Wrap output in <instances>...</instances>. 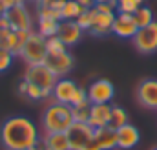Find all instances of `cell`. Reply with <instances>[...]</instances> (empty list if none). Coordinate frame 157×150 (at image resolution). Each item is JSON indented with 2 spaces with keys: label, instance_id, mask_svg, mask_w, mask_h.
I'll use <instances>...</instances> for the list:
<instances>
[{
  "label": "cell",
  "instance_id": "1",
  "mask_svg": "<svg viewBox=\"0 0 157 150\" xmlns=\"http://www.w3.org/2000/svg\"><path fill=\"white\" fill-rule=\"evenodd\" d=\"M39 126L26 115L7 117L0 124V143L6 150H42Z\"/></svg>",
  "mask_w": 157,
  "mask_h": 150
},
{
  "label": "cell",
  "instance_id": "2",
  "mask_svg": "<svg viewBox=\"0 0 157 150\" xmlns=\"http://www.w3.org/2000/svg\"><path fill=\"white\" fill-rule=\"evenodd\" d=\"M73 112L70 105L53 101L48 103V106L42 112V132L49 134V132H66L71 124H73Z\"/></svg>",
  "mask_w": 157,
  "mask_h": 150
},
{
  "label": "cell",
  "instance_id": "3",
  "mask_svg": "<svg viewBox=\"0 0 157 150\" xmlns=\"http://www.w3.org/2000/svg\"><path fill=\"white\" fill-rule=\"evenodd\" d=\"M28 66L31 64H42L48 57V49H46V37H42L39 31H31L29 37L26 40V44L22 46V51L18 55Z\"/></svg>",
  "mask_w": 157,
  "mask_h": 150
},
{
  "label": "cell",
  "instance_id": "4",
  "mask_svg": "<svg viewBox=\"0 0 157 150\" xmlns=\"http://www.w3.org/2000/svg\"><path fill=\"white\" fill-rule=\"evenodd\" d=\"M4 15L13 31H35L33 30V15L29 13L26 4H15Z\"/></svg>",
  "mask_w": 157,
  "mask_h": 150
},
{
  "label": "cell",
  "instance_id": "5",
  "mask_svg": "<svg viewBox=\"0 0 157 150\" xmlns=\"http://www.w3.org/2000/svg\"><path fill=\"white\" fill-rule=\"evenodd\" d=\"M135 49L143 55H152L157 51V22L154 20L150 26L139 28L135 37L132 38Z\"/></svg>",
  "mask_w": 157,
  "mask_h": 150
},
{
  "label": "cell",
  "instance_id": "6",
  "mask_svg": "<svg viewBox=\"0 0 157 150\" xmlns=\"http://www.w3.org/2000/svg\"><path fill=\"white\" fill-rule=\"evenodd\" d=\"M24 79L28 82H33L37 84L39 88L46 90V92H53V86L57 82V77L51 73V70L42 62V64H31L26 68V73H24Z\"/></svg>",
  "mask_w": 157,
  "mask_h": 150
},
{
  "label": "cell",
  "instance_id": "7",
  "mask_svg": "<svg viewBox=\"0 0 157 150\" xmlns=\"http://www.w3.org/2000/svg\"><path fill=\"white\" fill-rule=\"evenodd\" d=\"M95 128H91L88 123H73L68 130V141H70V150H84L93 139Z\"/></svg>",
  "mask_w": 157,
  "mask_h": 150
},
{
  "label": "cell",
  "instance_id": "8",
  "mask_svg": "<svg viewBox=\"0 0 157 150\" xmlns=\"http://www.w3.org/2000/svg\"><path fill=\"white\" fill-rule=\"evenodd\" d=\"M88 99L91 105H102V103H112L115 97V86L108 79H97L93 81L88 88Z\"/></svg>",
  "mask_w": 157,
  "mask_h": 150
},
{
  "label": "cell",
  "instance_id": "9",
  "mask_svg": "<svg viewBox=\"0 0 157 150\" xmlns=\"http://www.w3.org/2000/svg\"><path fill=\"white\" fill-rule=\"evenodd\" d=\"M44 64L51 70V73L57 79H60V77H66V73H70L73 70L75 61L70 51H64V53H57V55H48Z\"/></svg>",
  "mask_w": 157,
  "mask_h": 150
},
{
  "label": "cell",
  "instance_id": "10",
  "mask_svg": "<svg viewBox=\"0 0 157 150\" xmlns=\"http://www.w3.org/2000/svg\"><path fill=\"white\" fill-rule=\"evenodd\" d=\"M139 26L135 24V18L133 15H128V13H117L115 15V20H113V26H112V33L119 38H133L137 33Z\"/></svg>",
  "mask_w": 157,
  "mask_h": 150
},
{
  "label": "cell",
  "instance_id": "11",
  "mask_svg": "<svg viewBox=\"0 0 157 150\" xmlns=\"http://www.w3.org/2000/svg\"><path fill=\"white\" fill-rule=\"evenodd\" d=\"M137 101L150 110H157V79H144L137 86Z\"/></svg>",
  "mask_w": 157,
  "mask_h": 150
},
{
  "label": "cell",
  "instance_id": "12",
  "mask_svg": "<svg viewBox=\"0 0 157 150\" xmlns=\"http://www.w3.org/2000/svg\"><path fill=\"white\" fill-rule=\"evenodd\" d=\"M77 88L78 84L73 79L60 77V79H57V82L53 86L51 97H53V101H59V103H64V105H71V99H73Z\"/></svg>",
  "mask_w": 157,
  "mask_h": 150
},
{
  "label": "cell",
  "instance_id": "13",
  "mask_svg": "<svg viewBox=\"0 0 157 150\" xmlns=\"http://www.w3.org/2000/svg\"><path fill=\"white\" fill-rule=\"evenodd\" d=\"M82 33H84V30L77 24V20H60L57 37L60 38L68 48H71V46H75V44L80 42Z\"/></svg>",
  "mask_w": 157,
  "mask_h": 150
},
{
  "label": "cell",
  "instance_id": "14",
  "mask_svg": "<svg viewBox=\"0 0 157 150\" xmlns=\"http://www.w3.org/2000/svg\"><path fill=\"white\" fill-rule=\"evenodd\" d=\"M115 15L117 13H101L93 7V22H91V28L88 30V33H91L95 37H104V35L112 33Z\"/></svg>",
  "mask_w": 157,
  "mask_h": 150
},
{
  "label": "cell",
  "instance_id": "15",
  "mask_svg": "<svg viewBox=\"0 0 157 150\" xmlns=\"http://www.w3.org/2000/svg\"><path fill=\"white\" fill-rule=\"evenodd\" d=\"M112 121V105L110 103H102V105H91L90 106V119L88 124L91 128H104L110 126Z\"/></svg>",
  "mask_w": 157,
  "mask_h": 150
},
{
  "label": "cell",
  "instance_id": "16",
  "mask_svg": "<svg viewBox=\"0 0 157 150\" xmlns=\"http://www.w3.org/2000/svg\"><path fill=\"white\" fill-rule=\"evenodd\" d=\"M117 132V148L121 150H132L135 148L141 141V134H139V128L133 126V124H124L115 130Z\"/></svg>",
  "mask_w": 157,
  "mask_h": 150
},
{
  "label": "cell",
  "instance_id": "17",
  "mask_svg": "<svg viewBox=\"0 0 157 150\" xmlns=\"http://www.w3.org/2000/svg\"><path fill=\"white\" fill-rule=\"evenodd\" d=\"M42 150H70V141L66 132H49L42 134Z\"/></svg>",
  "mask_w": 157,
  "mask_h": 150
},
{
  "label": "cell",
  "instance_id": "18",
  "mask_svg": "<svg viewBox=\"0 0 157 150\" xmlns=\"http://www.w3.org/2000/svg\"><path fill=\"white\" fill-rule=\"evenodd\" d=\"M93 141L101 150H115L117 148V132L112 126L97 128L93 134Z\"/></svg>",
  "mask_w": 157,
  "mask_h": 150
},
{
  "label": "cell",
  "instance_id": "19",
  "mask_svg": "<svg viewBox=\"0 0 157 150\" xmlns=\"http://www.w3.org/2000/svg\"><path fill=\"white\" fill-rule=\"evenodd\" d=\"M18 92H20V95H24L26 99H31V101H42V99L51 97L49 92H46V90L39 88V86L33 84V82H28L26 79L20 81V84H18Z\"/></svg>",
  "mask_w": 157,
  "mask_h": 150
},
{
  "label": "cell",
  "instance_id": "20",
  "mask_svg": "<svg viewBox=\"0 0 157 150\" xmlns=\"http://www.w3.org/2000/svg\"><path fill=\"white\" fill-rule=\"evenodd\" d=\"M29 33H31V31H13V30L9 31V35H7V49H9L15 57L20 55L22 46L26 44Z\"/></svg>",
  "mask_w": 157,
  "mask_h": 150
},
{
  "label": "cell",
  "instance_id": "21",
  "mask_svg": "<svg viewBox=\"0 0 157 150\" xmlns=\"http://www.w3.org/2000/svg\"><path fill=\"white\" fill-rule=\"evenodd\" d=\"M84 11H86V7H82L77 0H66L60 9V17H62V20H77Z\"/></svg>",
  "mask_w": 157,
  "mask_h": 150
},
{
  "label": "cell",
  "instance_id": "22",
  "mask_svg": "<svg viewBox=\"0 0 157 150\" xmlns=\"http://www.w3.org/2000/svg\"><path fill=\"white\" fill-rule=\"evenodd\" d=\"M59 26H60V20H55V18H39L37 31L42 37L49 38V37H55L59 33Z\"/></svg>",
  "mask_w": 157,
  "mask_h": 150
},
{
  "label": "cell",
  "instance_id": "23",
  "mask_svg": "<svg viewBox=\"0 0 157 150\" xmlns=\"http://www.w3.org/2000/svg\"><path fill=\"white\" fill-rule=\"evenodd\" d=\"M130 123V117H128V112L122 108V106H117V105H112V121H110V126L113 130H117L121 126L128 124Z\"/></svg>",
  "mask_w": 157,
  "mask_h": 150
},
{
  "label": "cell",
  "instance_id": "24",
  "mask_svg": "<svg viewBox=\"0 0 157 150\" xmlns=\"http://www.w3.org/2000/svg\"><path fill=\"white\" fill-rule=\"evenodd\" d=\"M133 18H135V24L139 26V28H144V26H150L152 22H154V13H152V9L148 7V6H141L135 13H133Z\"/></svg>",
  "mask_w": 157,
  "mask_h": 150
},
{
  "label": "cell",
  "instance_id": "25",
  "mask_svg": "<svg viewBox=\"0 0 157 150\" xmlns=\"http://www.w3.org/2000/svg\"><path fill=\"white\" fill-rule=\"evenodd\" d=\"M46 49H48V55H57V53H64V51H68V46L55 35V37L46 38Z\"/></svg>",
  "mask_w": 157,
  "mask_h": 150
},
{
  "label": "cell",
  "instance_id": "26",
  "mask_svg": "<svg viewBox=\"0 0 157 150\" xmlns=\"http://www.w3.org/2000/svg\"><path fill=\"white\" fill-rule=\"evenodd\" d=\"M143 6L141 0H117V13H128L133 15Z\"/></svg>",
  "mask_w": 157,
  "mask_h": 150
},
{
  "label": "cell",
  "instance_id": "27",
  "mask_svg": "<svg viewBox=\"0 0 157 150\" xmlns=\"http://www.w3.org/2000/svg\"><path fill=\"white\" fill-rule=\"evenodd\" d=\"M90 106H91V105L71 106V112H73V121H75V123H88V119H90Z\"/></svg>",
  "mask_w": 157,
  "mask_h": 150
},
{
  "label": "cell",
  "instance_id": "28",
  "mask_svg": "<svg viewBox=\"0 0 157 150\" xmlns=\"http://www.w3.org/2000/svg\"><path fill=\"white\" fill-rule=\"evenodd\" d=\"M80 105H91V103H90V99H88L86 88H80V86H78L77 92H75V95H73V99H71V105H70V106H80Z\"/></svg>",
  "mask_w": 157,
  "mask_h": 150
},
{
  "label": "cell",
  "instance_id": "29",
  "mask_svg": "<svg viewBox=\"0 0 157 150\" xmlns=\"http://www.w3.org/2000/svg\"><path fill=\"white\" fill-rule=\"evenodd\" d=\"M91 22H93V7H91V9H86V11L77 18V24L84 30V31H88V30L91 28Z\"/></svg>",
  "mask_w": 157,
  "mask_h": 150
},
{
  "label": "cell",
  "instance_id": "30",
  "mask_svg": "<svg viewBox=\"0 0 157 150\" xmlns=\"http://www.w3.org/2000/svg\"><path fill=\"white\" fill-rule=\"evenodd\" d=\"M13 53L11 51H7V49H0V73H4V72H7L9 70V66H11V62H13Z\"/></svg>",
  "mask_w": 157,
  "mask_h": 150
},
{
  "label": "cell",
  "instance_id": "31",
  "mask_svg": "<svg viewBox=\"0 0 157 150\" xmlns=\"http://www.w3.org/2000/svg\"><path fill=\"white\" fill-rule=\"evenodd\" d=\"M15 4H17L15 0H0V13L4 15V13H6L7 9H11Z\"/></svg>",
  "mask_w": 157,
  "mask_h": 150
},
{
  "label": "cell",
  "instance_id": "32",
  "mask_svg": "<svg viewBox=\"0 0 157 150\" xmlns=\"http://www.w3.org/2000/svg\"><path fill=\"white\" fill-rule=\"evenodd\" d=\"M77 2L82 6V7H86V9H91V7H95V0H77Z\"/></svg>",
  "mask_w": 157,
  "mask_h": 150
},
{
  "label": "cell",
  "instance_id": "33",
  "mask_svg": "<svg viewBox=\"0 0 157 150\" xmlns=\"http://www.w3.org/2000/svg\"><path fill=\"white\" fill-rule=\"evenodd\" d=\"M84 150H101V148H99V147H97V143L91 139V143H90V145H88V147H86Z\"/></svg>",
  "mask_w": 157,
  "mask_h": 150
},
{
  "label": "cell",
  "instance_id": "34",
  "mask_svg": "<svg viewBox=\"0 0 157 150\" xmlns=\"http://www.w3.org/2000/svg\"><path fill=\"white\" fill-rule=\"evenodd\" d=\"M95 4H115L117 7V0H95Z\"/></svg>",
  "mask_w": 157,
  "mask_h": 150
},
{
  "label": "cell",
  "instance_id": "35",
  "mask_svg": "<svg viewBox=\"0 0 157 150\" xmlns=\"http://www.w3.org/2000/svg\"><path fill=\"white\" fill-rule=\"evenodd\" d=\"M17 4H28V0H15Z\"/></svg>",
  "mask_w": 157,
  "mask_h": 150
},
{
  "label": "cell",
  "instance_id": "36",
  "mask_svg": "<svg viewBox=\"0 0 157 150\" xmlns=\"http://www.w3.org/2000/svg\"><path fill=\"white\" fill-rule=\"evenodd\" d=\"M152 150H157V147H154V148H152Z\"/></svg>",
  "mask_w": 157,
  "mask_h": 150
},
{
  "label": "cell",
  "instance_id": "37",
  "mask_svg": "<svg viewBox=\"0 0 157 150\" xmlns=\"http://www.w3.org/2000/svg\"><path fill=\"white\" fill-rule=\"evenodd\" d=\"M141 2H143V4H144V2H146V0H141Z\"/></svg>",
  "mask_w": 157,
  "mask_h": 150
},
{
  "label": "cell",
  "instance_id": "38",
  "mask_svg": "<svg viewBox=\"0 0 157 150\" xmlns=\"http://www.w3.org/2000/svg\"><path fill=\"white\" fill-rule=\"evenodd\" d=\"M0 15H2V13H0Z\"/></svg>",
  "mask_w": 157,
  "mask_h": 150
}]
</instances>
